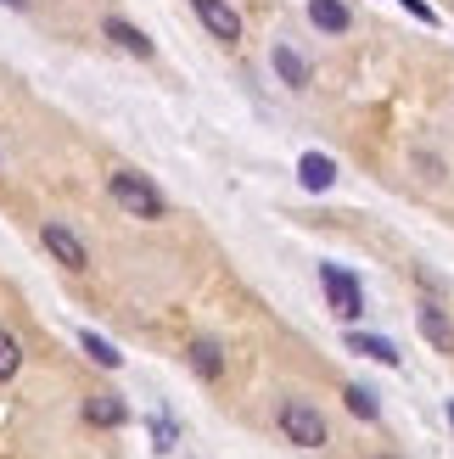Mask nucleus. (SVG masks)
<instances>
[{"label": "nucleus", "instance_id": "nucleus-1", "mask_svg": "<svg viewBox=\"0 0 454 459\" xmlns=\"http://www.w3.org/2000/svg\"><path fill=\"white\" fill-rule=\"evenodd\" d=\"M107 196L118 202L124 213H135V219H163V213H169L163 191H157L146 174H135V169H118V174H107Z\"/></svg>", "mask_w": 454, "mask_h": 459}, {"label": "nucleus", "instance_id": "nucleus-2", "mask_svg": "<svg viewBox=\"0 0 454 459\" xmlns=\"http://www.w3.org/2000/svg\"><path fill=\"white\" fill-rule=\"evenodd\" d=\"M281 431H286V443H298V448H326V420H320V409L303 403V398L281 403Z\"/></svg>", "mask_w": 454, "mask_h": 459}, {"label": "nucleus", "instance_id": "nucleus-3", "mask_svg": "<svg viewBox=\"0 0 454 459\" xmlns=\"http://www.w3.org/2000/svg\"><path fill=\"white\" fill-rule=\"evenodd\" d=\"M320 286H326V297H331V314H336V319H359V314H365V291H359V281H354L348 269L320 264Z\"/></svg>", "mask_w": 454, "mask_h": 459}, {"label": "nucleus", "instance_id": "nucleus-4", "mask_svg": "<svg viewBox=\"0 0 454 459\" xmlns=\"http://www.w3.org/2000/svg\"><path fill=\"white\" fill-rule=\"evenodd\" d=\"M191 12H196V22H202L214 39H224V45L241 39V12L231 6V0H191Z\"/></svg>", "mask_w": 454, "mask_h": 459}, {"label": "nucleus", "instance_id": "nucleus-5", "mask_svg": "<svg viewBox=\"0 0 454 459\" xmlns=\"http://www.w3.org/2000/svg\"><path fill=\"white\" fill-rule=\"evenodd\" d=\"M39 241L51 247V258H57L62 269H74V274H84V269H90V258H84V247H79V236H74V230H67V224H57V219H51V224L39 230Z\"/></svg>", "mask_w": 454, "mask_h": 459}, {"label": "nucleus", "instance_id": "nucleus-6", "mask_svg": "<svg viewBox=\"0 0 454 459\" xmlns=\"http://www.w3.org/2000/svg\"><path fill=\"white\" fill-rule=\"evenodd\" d=\"M101 34L112 39V45H118V51H129V56H141V62H152V51H157V45L141 34V29H135V22H124V17H107L101 22Z\"/></svg>", "mask_w": 454, "mask_h": 459}, {"label": "nucleus", "instance_id": "nucleus-7", "mask_svg": "<svg viewBox=\"0 0 454 459\" xmlns=\"http://www.w3.org/2000/svg\"><path fill=\"white\" fill-rule=\"evenodd\" d=\"M309 22L320 34H348L354 29V12H348V0H309Z\"/></svg>", "mask_w": 454, "mask_h": 459}, {"label": "nucleus", "instance_id": "nucleus-8", "mask_svg": "<svg viewBox=\"0 0 454 459\" xmlns=\"http://www.w3.org/2000/svg\"><path fill=\"white\" fill-rule=\"evenodd\" d=\"M298 179H303V191H331L336 163H331L326 152H303V157H298Z\"/></svg>", "mask_w": 454, "mask_h": 459}, {"label": "nucleus", "instance_id": "nucleus-9", "mask_svg": "<svg viewBox=\"0 0 454 459\" xmlns=\"http://www.w3.org/2000/svg\"><path fill=\"white\" fill-rule=\"evenodd\" d=\"M415 325H421V336L432 342L438 353H454V325H449V314H443V308H432V303H426V308L415 314Z\"/></svg>", "mask_w": 454, "mask_h": 459}, {"label": "nucleus", "instance_id": "nucleus-10", "mask_svg": "<svg viewBox=\"0 0 454 459\" xmlns=\"http://www.w3.org/2000/svg\"><path fill=\"white\" fill-rule=\"evenodd\" d=\"M269 62H275V74H281V84H286V90H303V84L314 79V74H309V62L292 51V45H275V51H269Z\"/></svg>", "mask_w": 454, "mask_h": 459}, {"label": "nucleus", "instance_id": "nucleus-11", "mask_svg": "<svg viewBox=\"0 0 454 459\" xmlns=\"http://www.w3.org/2000/svg\"><path fill=\"white\" fill-rule=\"evenodd\" d=\"M348 353H365L376 364H398V348L388 336H365V331H348Z\"/></svg>", "mask_w": 454, "mask_h": 459}, {"label": "nucleus", "instance_id": "nucleus-12", "mask_svg": "<svg viewBox=\"0 0 454 459\" xmlns=\"http://www.w3.org/2000/svg\"><path fill=\"white\" fill-rule=\"evenodd\" d=\"M191 370H196L202 381H219V376H224V353L214 348V342H191Z\"/></svg>", "mask_w": 454, "mask_h": 459}, {"label": "nucleus", "instance_id": "nucleus-13", "mask_svg": "<svg viewBox=\"0 0 454 459\" xmlns=\"http://www.w3.org/2000/svg\"><path fill=\"white\" fill-rule=\"evenodd\" d=\"M79 348H84L90 359H96V364H107V370H118V364H124V353L112 348L107 336H96V331H79Z\"/></svg>", "mask_w": 454, "mask_h": 459}, {"label": "nucleus", "instance_id": "nucleus-14", "mask_svg": "<svg viewBox=\"0 0 454 459\" xmlns=\"http://www.w3.org/2000/svg\"><path fill=\"white\" fill-rule=\"evenodd\" d=\"M84 420H96V426H124V398H90L84 403Z\"/></svg>", "mask_w": 454, "mask_h": 459}, {"label": "nucleus", "instance_id": "nucleus-15", "mask_svg": "<svg viewBox=\"0 0 454 459\" xmlns=\"http://www.w3.org/2000/svg\"><path fill=\"white\" fill-rule=\"evenodd\" d=\"M22 370V342L12 331H0V381H12Z\"/></svg>", "mask_w": 454, "mask_h": 459}, {"label": "nucleus", "instance_id": "nucleus-16", "mask_svg": "<svg viewBox=\"0 0 454 459\" xmlns=\"http://www.w3.org/2000/svg\"><path fill=\"white\" fill-rule=\"evenodd\" d=\"M343 403L354 409V415H359V420H376V415H381V409H376V398L365 393V386H343Z\"/></svg>", "mask_w": 454, "mask_h": 459}, {"label": "nucleus", "instance_id": "nucleus-17", "mask_svg": "<svg viewBox=\"0 0 454 459\" xmlns=\"http://www.w3.org/2000/svg\"><path fill=\"white\" fill-rule=\"evenodd\" d=\"M0 6H17V12H22V6H29V0H0Z\"/></svg>", "mask_w": 454, "mask_h": 459}]
</instances>
